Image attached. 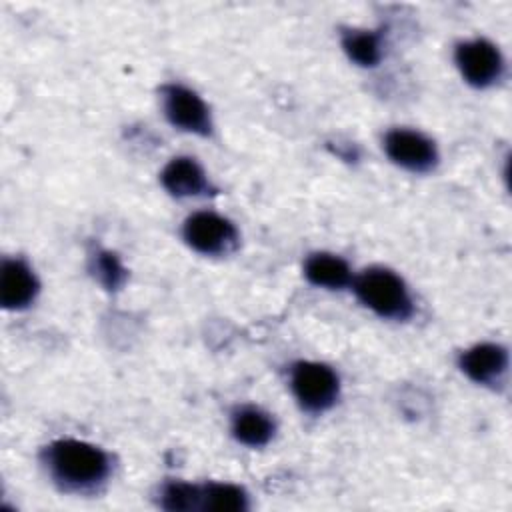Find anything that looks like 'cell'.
I'll use <instances>...</instances> for the list:
<instances>
[{"mask_svg":"<svg viewBox=\"0 0 512 512\" xmlns=\"http://www.w3.org/2000/svg\"><path fill=\"white\" fill-rule=\"evenodd\" d=\"M42 458L50 478L68 492H92L112 472L108 452L84 440H54L46 446Z\"/></svg>","mask_w":512,"mask_h":512,"instance_id":"obj_1","label":"cell"},{"mask_svg":"<svg viewBox=\"0 0 512 512\" xmlns=\"http://www.w3.org/2000/svg\"><path fill=\"white\" fill-rule=\"evenodd\" d=\"M352 290L356 298L380 318L406 320L414 312V302L404 280L388 268H366L352 280Z\"/></svg>","mask_w":512,"mask_h":512,"instance_id":"obj_2","label":"cell"},{"mask_svg":"<svg viewBox=\"0 0 512 512\" xmlns=\"http://www.w3.org/2000/svg\"><path fill=\"white\" fill-rule=\"evenodd\" d=\"M290 388L306 412L322 414L336 404L340 380L328 364L300 360L290 370Z\"/></svg>","mask_w":512,"mask_h":512,"instance_id":"obj_3","label":"cell"},{"mask_svg":"<svg viewBox=\"0 0 512 512\" xmlns=\"http://www.w3.org/2000/svg\"><path fill=\"white\" fill-rule=\"evenodd\" d=\"M186 244L204 256H224L238 246L236 226L216 212H194L182 226Z\"/></svg>","mask_w":512,"mask_h":512,"instance_id":"obj_4","label":"cell"},{"mask_svg":"<svg viewBox=\"0 0 512 512\" xmlns=\"http://www.w3.org/2000/svg\"><path fill=\"white\" fill-rule=\"evenodd\" d=\"M454 62L462 78L474 88H490L504 74V58L490 40L472 38L456 44Z\"/></svg>","mask_w":512,"mask_h":512,"instance_id":"obj_5","label":"cell"},{"mask_svg":"<svg viewBox=\"0 0 512 512\" xmlns=\"http://www.w3.org/2000/svg\"><path fill=\"white\" fill-rule=\"evenodd\" d=\"M160 92L164 116L172 126L198 136L212 134L210 108L194 90L182 84H166Z\"/></svg>","mask_w":512,"mask_h":512,"instance_id":"obj_6","label":"cell"},{"mask_svg":"<svg viewBox=\"0 0 512 512\" xmlns=\"http://www.w3.org/2000/svg\"><path fill=\"white\" fill-rule=\"evenodd\" d=\"M384 152L396 166L416 174L430 172L438 164L436 144L418 130H390L384 136Z\"/></svg>","mask_w":512,"mask_h":512,"instance_id":"obj_7","label":"cell"},{"mask_svg":"<svg viewBox=\"0 0 512 512\" xmlns=\"http://www.w3.org/2000/svg\"><path fill=\"white\" fill-rule=\"evenodd\" d=\"M460 370L480 386H498L508 372V350L496 342L466 348L458 358Z\"/></svg>","mask_w":512,"mask_h":512,"instance_id":"obj_8","label":"cell"},{"mask_svg":"<svg viewBox=\"0 0 512 512\" xmlns=\"http://www.w3.org/2000/svg\"><path fill=\"white\" fill-rule=\"evenodd\" d=\"M38 278L20 258H6L0 270V302L6 310L30 306L38 294Z\"/></svg>","mask_w":512,"mask_h":512,"instance_id":"obj_9","label":"cell"},{"mask_svg":"<svg viewBox=\"0 0 512 512\" xmlns=\"http://www.w3.org/2000/svg\"><path fill=\"white\" fill-rule=\"evenodd\" d=\"M160 182L164 190L176 198H196L210 194L212 190L204 168L190 156L172 158L164 166Z\"/></svg>","mask_w":512,"mask_h":512,"instance_id":"obj_10","label":"cell"},{"mask_svg":"<svg viewBox=\"0 0 512 512\" xmlns=\"http://www.w3.org/2000/svg\"><path fill=\"white\" fill-rule=\"evenodd\" d=\"M304 276L310 284L328 290L346 288L354 280L348 262L330 252L310 254L304 262Z\"/></svg>","mask_w":512,"mask_h":512,"instance_id":"obj_11","label":"cell"},{"mask_svg":"<svg viewBox=\"0 0 512 512\" xmlns=\"http://www.w3.org/2000/svg\"><path fill=\"white\" fill-rule=\"evenodd\" d=\"M274 430L272 416L258 406H242L232 414V434L244 446H266L272 440Z\"/></svg>","mask_w":512,"mask_h":512,"instance_id":"obj_12","label":"cell"},{"mask_svg":"<svg viewBox=\"0 0 512 512\" xmlns=\"http://www.w3.org/2000/svg\"><path fill=\"white\" fill-rule=\"evenodd\" d=\"M342 48L358 66H376L382 58V36L374 30L350 28L342 34Z\"/></svg>","mask_w":512,"mask_h":512,"instance_id":"obj_13","label":"cell"},{"mask_svg":"<svg viewBox=\"0 0 512 512\" xmlns=\"http://www.w3.org/2000/svg\"><path fill=\"white\" fill-rule=\"evenodd\" d=\"M246 508L248 494L244 488L230 482H208L202 486V510L242 512Z\"/></svg>","mask_w":512,"mask_h":512,"instance_id":"obj_14","label":"cell"},{"mask_svg":"<svg viewBox=\"0 0 512 512\" xmlns=\"http://www.w3.org/2000/svg\"><path fill=\"white\" fill-rule=\"evenodd\" d=\"M160 506L170 512L202 510V486L188 482H166L160 490Z\"/></svg>","mask_w":512,"mask_h":512,"instance_id":"obj_15","label":"cell"},{"mask_svg":"<svg viewBox=\"0 0 512 512\" xmlns=\"http://www.w3.org/2000/svg\"><path fill=\"white\" fill-rule=\"evenodd\" d=\"M92 272L106 290H118L128 276L122 260L110 250H98L92 256Z\"/></svg>","mask_w":512,"mask_h":512,"instance_id":"obj_16","label":"cell"}]
</instances>
